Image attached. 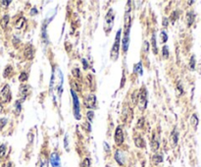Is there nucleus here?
<instances>
[{"mask_svg":"<svg viewBox=\"0 0 201 167\" xmlns=\"http://www.w3.org/2000/svg\"><path fill=\"white\" fill-rule=\"evenodd\" d=\"M6 123H7V119H6V118H1V119H0V131L3 129L4 126L6 125Z\"/></svg>","mask_w":201,"mask_h":167,"instance_id":"obj_37","label":"nucleus"},{"mask_svg":"<svg viewBox=\"0 0 201 167\" xmlns=\"http://www.w3.org/2000/svg\"><path fill=\"white\" fill-rule=\"evenodd\" d=\"M6 151H7L6 145L0 146V159H2L5 155H6Z\"/></svg>","mask_w":201,"mask_h":167,"instance_id":"obj_27","label":"nucleus"},{"mask_svg":"<svg viewBox=\"0 0 201 167\" xmlns=\"http://www.w3.org/2000/svg\"><path fill=\"white\" fill-rule=\"evenodd\" d=\"M144 118L143 117H140V119H138V121H137V128H140V129H141V128L143 127V125H144Z\"/></svg>","mask_w":201,"mask_h":167,"instance_id":"obj_36","label":"nucleus"},{"mask_svg":"<svg viewBox=\"0 0 201 167\" xmlns=\"http://www.w3.org/2000/svg\"><path fill=\"white\" fill-rule=\"evenodd\" d=\"M190 123H191V125L193 126V128L196 129V127L198 125V117L196 116V114H193L191 116V118H190Z\"/></svg>","mask_w":201,"mask_h":167,"instance_id":"obj_21","label":"nucleus"},{"mask_svg":"<svg viewBox=\"0 0 201 167\" xmlns=\"http://www.w3.org/2000/svg\"><path fill=\"white\" fill-rule=\"evenodd\" d=\"M172 142H173V146H176L177 143H178V141H179V134H178V132L176 130H174V132L172 133Z\"/></svg>","mask_w":201,"mask_h":167,"instance_id":"obj_19","label":"nucleus"},{"mask_svg":"<svg viewBox=\"0 0 201 167\" xmlns=\"http://www.w3.org/2000/svg\"><path fill=\"white\" fill-rule=\"evenodd\" d=\"M6 167H11V163H8V164H7Z\"/></svg>","mask_w":201,"mask_h":167,"instance_id":"obj_46","label":"nucleus"},{"mask_svg":"<svg viewBox=\"0 0 201 167\" xmlns=\"http://www.w3.org/2000/svg\"><path fill=\"white\" fill-rule=\"evenodd\" d=\"M8 22H9V16L8 15H5V16L3 17V19H2V22H1V25H2V28H3V29H5V28L7 27Z\"/></svg>","mask_w":201,"mask_h":167,"instance_id":"obj_30","label":"nucleus"},{"mask_svg":"<svg viewBox=\"0 0 201 167\" xmlns=\"http://www.w3.org/2000/svg\"><path fill=\"white\" fill-rule=\"evenodd\" d=\"M199 67H200V69H199V73L201 74V64H200V65H199Z\"/></svg>","mask_w":201,"mask_h":167,"instance_id":"obj_47","label":"nucleus"},{"mask_svg":"<svg viewBox=\"0 0 201 167\" xmlns=\"http://www.w3.org/2000/svg\"><path fill=\"white\" fill-rule=\"evenodd\" d=\"M25 55L27 59H32L33 57V48L32 45H28L25 49Z\"/></svg>","mask_w":201,"mask_h":167,"instance_id":"obj_13","label":"nucleus"},{"mask_svg":"<svg viewBox=\"0 0 201 167\" xmlns=\"http://www.w3.org/2000/svg\"><path fill=\"white\" fill-rule=\"evenodd\" d=\"M114 19H115L114 10L112 8H110L108 10L106 16H105V19H104V30L106 33H110L111 30H112L113 25H114Z\"/></svg>","mask_w":201,"mask_h":167,"instance_id":"obj_2","label":"nucleus"},{"mask_svg":"<svg viewBox=\"0 0 201 167\" xmlns=\"http://www.w3.org/2000/svg\"><path fill=\"white\" fill-rule=\"evenodd\" d=\"M10 100H11V89H10L9 85H5L0 91V102L1 103H8Z\"/></svg>","mask_w":201,"mask_h":167,"instance_id":"obj_5","label":"nucleus"},{"mask_svg":"<svg viewBox=\"0 0 201 167\" xmlns=\"http://www.w3.org/2000/svg\"><path fill=\"white\" fill-rule=\"evenodd\" d=\"M148 49H149V42L147 40L143 42V48H142V51L144 53H148Z\"/></svg>","mask_w":201,"mask_h":167,"instance_id":"obj_33","label":"nucleus"},{"mask_svg":"<svg viewBox=\"0 0 201 167\" xmlns=\"http://www.w3.org/2000/svg\"><path fill=\"white\" fill-rule=\"evenodd\" d=\"M86 117H87V119H88V122H92V120H93V117H94V112L92 111V110H89V111H87Z\"/></svg>","mask_w":201,"mask_h":167,"instance_id":"obj_31","label":"nucleus"},{"mask_svg":"<svg viewBox=\"0 0 201 167\" xmlns=\"http://www.w3.org/2000/svg\"><path fill=\"white\" fill-rule=\"evenodd\" d=\"M15 113H16V115H20L21 111H22V102L20 101V100H16L15 101Z\"/></svg>","mask_w":201,"mask_h":167,"instance_id":"obj_18","label":"nucleus"},{"mask_svg":"<svg viewBox=\"0 0 201 167\" xmlns=\"http://www.w3.org/2000/svg\"><path fill=\"white\" fill-rule=\"evenodd\" d=\"M11 2H12V1H2L1 3L3 4V6H5V7H8V6H9V4H11Z\"/></svg>","mask_w":201,"mask_h":167,"instance_id":"obj_44","label":"nucleus"},{"mask_svg":"<svg viewBox=\"0 0 201 167\" xmlns=\"http://www.w3.org/2000/svg\"><path fill=\"white\" fill-rule=\"evenodd\" d=\"M71 94L73 97V111H74V116L77 120H79L82 118L81 115V107H79V96L77 94V91L74 89H71Z\"/></svg>","mask_w":201,"mask_h":167,"instance_id":"obj_4","label":"nucleus"},{"mask_svg":"<svg viewBox=\"0 0 201 167\" xmlns=\"http://www.w3.org/2000/svg\"><path fill=\"white\" fill-rule=\"evenodd\" d=\"M135 143L137 148H144V146H145V143H144L143 139L141 137H136L135 139Z\"/></svg>","mask_w":201,"mask_h":167,"instance_id":"obj_17","label":"nucleus"},{"mask_svg":"<svg viewBox=\"0 0 201 167\" xmlns=\"http://www.w3.org/2000/svg\"><path fill=\"white\" fill-rule=\"evenodd\" d=\"M151 42H152V49H153V53L154 54H157L158 53V48H157V43H156V35L155 33H152V37H151Z\"/></svg>","mask_w":201,"mask_h":167,"instance_id":"obj_14","label":"nucleus"},{"mask_svg":"<svg viewBox=\"0 0 201 167\" xmlns=\"http://www.w3.org/2000/svg\"><path fill=\"white\" fill-rule=\"evenodd\" d=\"M64 145H65L66 150H68V134H66L65 138H64Z\"/></svg>","mask_w":201,"mask_h":167,"instance_id":"obj_38","label":"nucleus"},{"mask_svg":"<svg viewBox=\"0 0 201 167\" xmlns=\"http://www.w3.org/2000/svg\"><path fill=\"white\" fill-rule=\"evenodd\" d=\"M90 165H91L90 158H88V157H86L81 163V167H90Z\"/></svg>","mask_w":201,"mask_h":167,"instance_id":"obj_28","label":"nucleus"},{"mask_svg":"<svg viewBox=\"0 0 201 167\" xmlns=\"http://www.w3.org/2000/svg\"><path fill=\"white\" fill-rule=\"evenodd\" d=\"M137 104H138V108L141 111L145 110L146 107H147V91H146V89L144 87H142L140 89V92H138Z\"/></svg>","mask_w":201,"mask_h":167,"instance_id":"obj_3","label":"nucleus"},{"mask_svg":"<svg viewBox=\"0 0 201 167\" xmlns=\"http://www.w3.org/2000/svg\"><path fill=\"white\" fill-rule=\"evenodd\" d=\"M82 65H84V70H86V69H87V67H88V65H87V62H86V59H82Z\"/></svg>","mask_w":201,"mask_h":167,"instance_id":"obj_42","label":"nucleus"},{"mask_svg":"<svg viewBox=\"0 0 201 167\" xmlns=\"http://www.w3.org/2000/svg\"><path fill=\"white\" fill-rule=\"evenodd\" d=\"M28 79H29V75H28L27 72H22V73L20 74L19 76V81L22 82V83H24V82H27Z\"/></svg>","mask_w":201,"mask_h":167,"instance_id":"obj_23","label":"nucleus"},{"mask_svg":"<svg viewBox=\"0 0 201 167\" xmlns=\"http://www.w3.org/2000/svg\"><path fill=\"white\" fill-rule=\"evenodd\" d=\"M189 67L191 70H194L195 68V57L194 56H191V58H190V62H189Z\"/></svg>","mask_w":201,"mask_h":167,"instance_id":"obj_32","label":"nucleus"},{"mask_svg":"<svg viewBox=\"0 0 201 167\" xmlns=\"http://www.w3.org/2000/svg\"><path fill=\"white\" fill-rule=\"evenodd\" d=\"M84 104L86 108L88 109H93L96 106V96L93 94H89L88 96H86V98L84 99Z\"/></svg>","mask_w":201,"mask_h":167,"instance_id":"obj_6","label":"nucleus"},{"mask_svg":"<svg viewBox=\"0 0 201 167\" xmlns=\"http://www.w3.org/2000/svg\"><path fill=\"white\" fill-rule=\"evenodd\" d=\"M114 139H115V143L117 146H122L124 141H125V136H124V132H123V129H122V126H118L116 128V131H115V136H114Z\"/></svg>","mask_w":201,"mask_h":167,"instance_id":"obj_7","label":"nucleus"},{"mask_svg":"<svg viewBox=\"0 0 201 167\" xmlns=\"http://www.w3.org/2000/svg\"><path fill=\"white\" fill-rule=\"evenodd\" d=\"M12 72H13V68H12V67L11 66H7L6 68H5L4 73H3L4 78H8V77H10V75L12 74Z\"/></svg>","mask_w":201,"mask_h":167,"instance_id":"obj_25","label":"nucleus"},{"mask_svg":"<svg viewBox=\"0 0 201 167\" xmlns=\"http://www.w3.org/2000/svg\"><path fill=\"white\" fill-rule=\"evenodd\" d=\"M178 89H180V94H182V92H184V89H182V87H181V84H179V85H178Z\"/></svg>","mask_w":201,"mask_h":167,"instance_id":"obj_45","label":"nucleus"},{"mask_svg":"<svg viewBox=\"0 0 201 167\" xmlns=\"http://www.w3.org/2000/svg\"><path fill=\"white\" fill-rule=\"evenodd\" d=\"M152 160H153V162L155 163V164L161 163L162 161H163V155H159V153H157V155H154L153 157H152Z\"/></svg>","mask_w":201,"mask_h":167,"instance_id":"obj_20","label":"nucleus"},{"mask_svg":"<svg viewBox=\"0 0 201 167\" xmlns=\"http://www.w3.org/2000/svg\"><path fill=\"white\" fill-rule=\"evenodd\" d=\"M150 146H151V150L152 151H157L159 148V142L157 140H155V139H152L151 140V143H150Z\"/></svg>","mask_w":201,"mask_h":167,"instance_id":"obj_16","label":"nucleus"},{"mask_svg":"<svg viewBox=\"0 0 201 167\" xmlns=\"http://www.w3.org/2000/svg\"><path fill=\"white\" fill-rule=\"evenodd\" d=\"M162 57L164 59H167L169 57V47L167 45H164L162 47Z\"/></svg>","mask_w":201,"mask_h":167,"instance_id":"obj_22","label":"nucleus"},{"mask_svg":"<svg viewBox=\"0 0 201 167\" xmlns=\"http://www.w3.org/2000/svg\"><path fill=\"white\" fill-rule=\"evenodd\" d=\"M82 127L84 128V129H86L87 132H90V130H91V126H90V123H89L88 121H86L82 124Z\"/></svg>","mask_w":201,"mask_h":167,"instance_id":"obj_34","label":"nucleus"},{"mask_svg":"<svg viewBox=\"0 0 201 167\" xmlns=\"http://www.w3.org/2000/svg\"><path fill=\"white\" fill-rule=\"evenodd\" d=\"M103 146H104V150L106 152H110V146L108 145V143L106 142H104L103 143Z\"/></svg>","mask_w":201,"mask_h":167,"instance_id":"obj_39","label":"nucleus"},{"mask_svg":"<svg viewBox=\"0 0 201 167\" xmlns=\"http://www.w3.org/2000/svg\"><path fill=\"white\" fill-rule=\"evenodd\" d=\"M48 165H49V161H48V159L44 158L41 160L39 167H48Z\"/></svg>","mask_w":201,"mask_h":167,"instance_id":"obj_35","label":"nucleus"},{"mask_svg":"<svg viewBox=\"0 0 201 167\" xmlns=\"http://www.w3.org/2000/svg\"><path fill=\"white\" fill-rule=\"evenodd\" d=\"M24 23H25V18L21 17L20 19L16 22V24H15V28H16L17 30L22 29V27H23V25H24Z\"/></svg>","mask_w":201,"mask_h":167,"instance_id":"obj_24","label":"nucleus"},{"mask_svg":"<svg viewBox=\"0 0 201 167\" xmlns=\"http://www.w3.org/2000/svg\"><path fill=\"white\" fill-rule=\"evenodd\" d=\"M20 94H21V99L20 101H23L27 98V96L30 94V87L28 85H22L20 87Z\"/></svg>","mask_w":201,"mask_h":167,"instance_id":"obj_11","label":"nucleus"},{"mask_svg":"<svg viewBox=\"0 0 201 167\" xmlns=\"http://www.w3.org/2000/svg\"><path fill=\"white\" fill-rule=\"evenodd\" d=\"M168 40V35H167V33L165 30H162L160 33V42L161 43H166V42Z\"/></svg>","mask_w":201,"mask_h":167,"instance_id":"obj_26","label":"nucleus"},{"mask_svg":"<svg viewBox=\"0 0 201 167\" xmlns=\"http://www.w3.org/2000/svg\"><path fill=\"white\" fill-rule=\"evenodd\" d=\"M133 73L137 74V75H140V76H142L143 69H142V63H141V61L135 64V66H133Z\"/></svg>","mask_w":201,"mask_h":167,"instance_id":"obj_12","label":"nucleus"},{"mask_svg":"<svg viewBox=\"0 0 201 167\" xmlns=\"http://www.w3.org/2000/svg\"><path fill=\"white\" fill-rule=\"evenodd\" d=\"M49 161L50 165L52 167H61V159H60V155H58L57 152H52L49 156Z\"/></svg>","mask_w":201,"mask_h":167,"instance_id":"obj_8","label":"nucleus"},{"mask_svg":"<svg viewBox=\"0 0 201 167\" xmlns=\"http://www.w3.org/2000/svg\"><path fill=\"white\" fill-rule=\"evenodd\" d=\"M194 19H195V15L193 14V12H189L186 14V24L189 27L192 25V23L194 22Z\"/></svg>","mask_w":201,"mask_h":167,"instance_id":"obj_15","label":"nucleus"},{"mask_svg":"<svg viewBox=\"0 0 201 167\" xmlns=\"http://www.w3.org/2000/svg\"><path fill=\"white\" fill-rule=\"evenodd\" d=\"M121 35H122V30H119L116 33V37L114 40V44L111 48L110 58L112 61H117L119 58V50H120V42H121Z\"/></svg>","mask_w":201,"mask_h":167,"instance_id":"obj_1","label":"nucleus"},{"mask_svg":"<svg viewBox=\"0 0 201 167\" xmlns=\"http://www.w3.org/2000/svg\"><path fill=\"white\" fill-rule=\"evenodd\" d=\"M114 158L115 160L117 161V163L119 165L123 166L125 164V161H126V157H125V153L123 152L121 150H115V153H114Z\"/></svg>","mask_w":201,"mask_h":167,"instance_id":"obj_10","label":"nucleus"},{"mask_svg":"<svg viewBox=\"0 0 201 167\" xmlns=\"http://www.w3.org/2000/svg\"><path fill=\"white\" fill-rule=\"evenodd\" d=\"M168 24H169L168 19H167V18H163V22H162V25H163V27L166 28L167 26H168Z\"/></svg>","mask_w":201,"mask_h":167,"instance_id":"obj_40","label":"nucleus"},{"mask_svg":"<svg viewBox=\"0 0 201 167\" xmlns=\"http://www.w3.org/2000/svg\"><path fill=\"white\" fill-rule=\"evenodd\" d=\"M72 73H73V76L75 78H78V79H81L82 78V75H81V72H79V68H74L72 70Z\"/></svg>","mask_w":201,"mask_h":167,"instance_id":"obj_29","label":"nucleus"},{"mask_svg":"<svg viewBox=\"0 0 201 167\" xmlns=\"http://www.w3.org/2000/svg\"><path fill=\"white\" fill-rule=\"evenodd\" d=\"M177 19H178V12H174L172 14V20H173V22H175Z\"/></svg>","mask_w":201,"mask_h":167,"instance_id":"obj_41","label":"nucleus"},{"mask_svg":"<svg viewBox=\"0 0 201 167\" xmlns=\"http://www.w3.org/2000/svg\"><path fill=\"white\" fill-rule=\"evenodd\" d=\"M37 9L35 8V7H33V8L30 10V15H32V16H33V15L37 14Z\"/></svg>","mask_w":201,"mask_h":167,"instance_id":"obj_43","label":"nucleus"},{"mask_svg":"<svg viewBox=\"0 0 201 167\" xmlns=\"http://www.w3.org/2000/svg\"><path fill=\"white\" fill-rule=\"evenodd\" d=\"M130 30H127L124 32V37L122 40V48L124 52H127L128 49V45H130Z\"/></svg>","mask_w":201,"mask_h":167,"instance_id":"obj_9","label":"nucleus"}]
</instances>
